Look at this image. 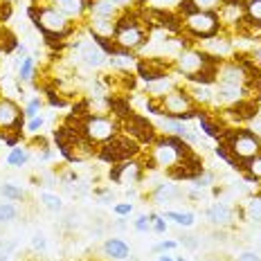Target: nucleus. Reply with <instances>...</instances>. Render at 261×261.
<instances>
[{
  "label": "nucleus",
  "mask_w": 261,
  "mask_h": 261,
  "mask_svg": "<svg viewBox=\"0 0 261 261\" xmlns=\"http://www.w3.org/2000/svg\"><path fill=\"white\" fill-rule=\"evenodd\" d=\"M27 16L32 18V23L36 25V30L43 32V36H61V39H70L72 34H77V23L65 16L59 7H54L52 3H41V5H30L27 7Z\"/></svg>",
  "instance_id": "nucleus-1"
},
{
  "label": "nucleus",
  "mask_w": 261,
  "mask_h": 261,
  "mask_svg": "<svg viewBox=\"0 0 261 261\" xmlns=\"http://www.w3.org/2000/svg\"><path fill=\"white\" fill-rule=\"evenodd\" d=\"M192 144L185 142L178 135H162L151 144V153L149 160L144 162V171H153V169H165L169 171L171 167H176L185 155L192 153Z\"/></svg>",
  "instance_id": "nucleus-2"
},
{
  "label": "nucleus",
  "mask_w": 261,
  "mask_h": 261,
  "mask_svg": "<svg viewBox=\"0 0 261 261\" xmlns=\"http://www.w3.org/2000/svg\"><path fill=\"white\" fill-rule=\"evenodd\" d=\"M221 142L230 149V153L234 155L239 165H246L248 160L261 153V138L254 135L250 128H223Z\"/></svg>",
  "instance_id": "nucleus-3"
},
{
  "label": "nucleus",
  "mask_w": 261,
  "mask_h": 261,
  "mask_svg": "<svg viewBox=\"0 0 261 261\" xmlns=\"http://www.w3.org/2000/svg\"><path fill=\"white\" fill-rule=\"evenodd\" d=\"M119 128H122V122L113 115H95V113H90V115L81 119V133L95 146L111 142L115 135H119Z\"/></svg>",
  "instance_id": "nucleus-4"
},
{
  "label": "nucleus",
  "mask_w": 261,
  "mask_h": 261,
  "mask_svg": "<svg viewBox=\"0 0 261 261\" xmlns=\"http://www.w3.org/2000/svg\"><path fill=\"white\" fill-rule=\"evenodd\" d=\"M140 153H142V144L130 138L128 133H119L111 142L101 144V149L97 151V158L108 162V165H117V162L133 160V158H138Z\"/></svg>",
  "instance_id": "nucleus-5"
},
{
  "label": "nucleus",
  "mask_w": 261,
  "mask_h": 261,
  "mask_svg": "<svg viewBox=\"0 0 261 261\" xmlns=\"http://www.w3.org/2000/svg\"><path fill=\"white\" fill-rule=\"evenodd\" d=\"M182 32H187L189 36H194L198 41L212 39L221 32V16L216 9H207V12L198 9L196 14L182 18Z\"/></svg>",
  "instance_id": "nucleus-6"
},
{
  "label": "nucleus",
  "mask_w": 261,
  "mask_h": 261,
  "mask_svg": "<svg viewBox=\"0 0 261 261\" xmlns=\"http://www.w3.org/2000/svg\"><path fill=\"white\" fill-rule=\"evenodd\" d=\"M160 106H162V113H165L167 117H173V119H180V122H187V119H192L198 115V111H196V104L192 101V97H189L187 88H180V86H176L169 95H165L160 99Z\"/></svg>",
  "instance_id": "nucleus-7"
},
{
  "label": "nucleus",
  "mask_w": 261,
  "mask_h": 261,
  "mask_svg": "<svg viewBox=\"0 0 261 261\" xmlns=\"http://www.w3.org/2000/svg\"><path fill=\"white\" fill-rule=\"evenodd\" d=\"M210 63H221V61H216L214 57L205 54L200 47L189 45L173 59V70H176L178 74H182V79H185V77H189V74H196L198 70H203L205 65H210Z\"/></svg>",
  "instance_id": "nucleus-8"
},
{
  "label": "nucleus",
  "mask_w": 261,
  "mask_h": 261,
  "mask_svg": "<svg viewBox=\"0 0 261 261\" xmlns=\"http://www.w3.org/2000/svg\"><path fill=\"white\" fill-rule=\"evenodd\" d=\"M108 178L117 185H124V187H128V185L135 187V185H140L144 178V165L138 162L135 158L133 160H126V162H117V165H113V169L108 171Z\"/></svg>",
  "instance_id": "nucleus-9"
},
{
  "label": "nucleus",
  "mask_w": 261,
  "mask_h": 261,
  "mask_svg": "<svg viewBox=\"0 0 261 261\" xmlns=\"http://www.w3.org/2000/svg\"><path fill=\"white\" fill-rule=\"evenodd\" d=\"M68 45H72L74 50H77L79 61L84 63L86 68H90V70H99V68H104V65L108 63V54L101 50V47L90 39V36H88V39H81L77 43H70L68 41Z\"/></svg>",
  "instance_id": "nucleus-10"
},
{
  "label": "nucleus",
  "mask_w": 261,
  "mask_h": 261,
  "mask_svg": "<svg viewBox=\"0 0 261 261\" xmlns=\"http://www.w3.org/2000/svg\"><path fill=\"white\" fill-rule=\"evenodd\" d=\"M122 128L124 133H128L133 140H138L140 144H153L158 140V130L155 126L149 122L144 115H138V113H133L130 117H126L122 122Z\"/></svg>",
  "instance_id": "nucleus-11"
},
{
  "label": "nucleus",
  "mask_w": 261,
  "mask_h": 261,
  "mask_svg": "<svg viewBox=\"0 0 261 261\" xmlns=\"http://www.w3.org/2000/svg\"><path fill=\"white\" fill-rule=\"evenodd\" d=\"M203 171H205L203 158L196 153V151H192V153L185 155L176 167H171V169L167 171V176H169L173 182H182V180H192L194 182Z\"/></svg>",
  "instance_id": "nucleus-12"
},
{
  "label": "nucleus",
  "mask_w": 261,
  "mask_h": 261,
  "mask_svg": "<svg viewBox=\"0 0 261 261\" xmlns=\"http://www.w3.org/2000/svg\"><path fill=\"white\" fill-rule=\"evenodd\" d=\"M23 108L16 104L9 97H0V130H16V133H23Z\"/></svg>",
  "instance_id": "nucleus-13"
},
{
  "label": "nucleus",
  "mask_w": 261,
  "mask_h": 261,
  "mask_svg": "<svg viewBox=\"0 0 261 261\" xmlns=\"http://www.w3.org/2000/svg\"><path fill=\"white\" fill-rule=\"evenodd\" d=\"M250 79L248 70L243 68L239 61H227L221 63L216 70V81L219 84H227V86H246Z\"/></svg>",
  "instance_id": "nucleus-14"
},
{
  "label": "nucleus",
  "mask_w": 261,
  "mask_h": 261,
  "mask_svg": "<svg viewBox=\"0 0 261 261\" xmlns=\"http://www.w3.org/2000/svg\"><path fill=\"white\" fill-rule=\"evenodd\" d=\"M200 50L205 54H210V57H214L216 61H223L225 57H230V54L234 52V43L230 39H223L221 34H216V36H212V39L200 41Z\"/></svg>",
  "instance_id": "nucleus-15"
},
{
  "label": "nucleus",
  "mask_w": 261,
  "mask_h": 261,
  "mask_svg": "<svg viewBox=\"0 0 261 261\" xmlns=\"http://www.w3.org/2000/svg\"><path fill=\"white\" fill-rule=\"evenodd\" d=\"M248 90L246 86H227V84H219V88L214 90V104L221 108H227L237 101L246 99Z\"/></svg>",
  "instance_id": "nucleus-16"
},
{
  "label": "nucleus",
  "mask_w": 261,
  "mask_h": 261,
  "mask_svg": "<svg viewBox=\"0 0 261 261\" xmlns=\"http://www.w3.org/2000/svg\"><path fill=\"white\" fill-rule=\"evenodd\" d=\"M207 221L214 227H230L234 223V210L230 207L227 203H212L207 207Z\"/></svg>",
  "instance_id": "nucleus-17"
},
{
  "label": "nucleus",
  "mask_w": 261,
  "mask_h": 261,
  "mask_svg": "<svg viewBox=\"0 0 261 261\" xmlns=\"http://www.w3.org/2000/svg\"><path fill=\"white\" fill-rule=\"evenodd\" d=\"M54 7H59L70 20H81L90 9V0H54Z\"/></svg>",
  "instance_id": "nucleus-18"
},
{
  "label": "nucleus",
  "mask_w": 261,
  "mask_h": 261,
  "mask_svg": "<svg viewBox=\"0 0 261 261\" xmlns=\"http://www.w3.org/2000/svg\"><path fill=\"white\" fill-rule=\"evenodd\" d=\"M90 36L101 39H115V18H101V16H88Z\"/></svg>",
  "instance_id": "nucleus-19"
},
{
  "label": "nucleus",
  "mask_w": 261,
  "mask_h": 261,
  "mask_svg": "<svg viewBox=\"0 0 261 261\" xmlns=\"http://www.w3.org/2000/svg\"><path fill=\"white\" fill-rule=\"evenodd\" d=\"M101 250H104V254H106L108 259H113V261H126L130 257L128 243L124 241V239H119V237L106 239L104 246H101Z\"/></svg>",
  "instance_id": "nucleus-20"
},
{
  "label": "nucleus",
  "mask_w": 261,
  "mask_h": 261,
  "mask_svg": "<svg viewBox=\"0 0 261 261\" xmlns=\"http://www.w3.org/2000/svg\"><path fill=\"white\" fill-rule=\"evenodd\" d=\"M151 196H153V200L158 205H162V207H165L167 203H173V200L180 198L182 189L178 187V185H173V180L171 182H160V185H155V187H153Z\"/></svg>",
  "instance_id": "nucleus-21"
},
{
  "label": "nucleus",
  "mask_w": 261,
  "mask_h": 261,
  "mask_svg": "<svg viewBox=\"0 0 261 261\" xmlns=\"http://www.w3.org/2000/svg\"><path fill=\"white\" fill-rule=\"evenodd\" d=\"M176 79L173 77H162V79H155V81H149V84H144V92L146 97H153V99H162L165 95H169V92L176 88Z\"/></svg>",
  "instance_id": "nucleus-22"
},
{
  "label": "nucleus",
  "mask_w": 261,
  "mask_h": 261,
  "mask_svg": "<svg viewBox=\"0 0 261 261\" xmlns=\"http://www.w3.org/2000/svg\"><path fill=\"white\" fill-rule=\"evenodd\" d=\"M192 97V101L196 106H212L214 104V90L212 86H205V84H187L185 86Z\"/></svg>",
  "instance_id": "nucleus-23"
},
{
  "label": "nucleus",
  "mask_w": 261,
  "mask_h": 261,
  "mask_svg": "<svg viewBox=\"0 0 261 261\" xmlns=\"http://www.w3.org/2000/svg\"><path fill=\"white\" fill-rule=\"evenodd\" d=\"M88 16H101V18H117L119 9L111 0H90Z\"/></svg>",
  "instance_id": "nucleus-24"
},
{
  "label": "nucleus",
  "mask_w": 261,
  "mask_h": 261,
  "mask_svg": "<svg viewBox=\"0 0 261 261\" xmlns=\"http://www.w3.org/2000/svg\"><path fill=\"white\" fill-rule=\"evenodd\" d=\"M5 162H7L9 167H23L30 162V149H25V146H12V151L7 153L5 158Z\"/></svg>",
  "instance_id": "nucleus-25"
},
{
  "label": "nucleus",
  "mask_w": 261,
  "mask_h": 261,
  "mask_svg": "<svg viewBox=\"0 0 261 261\" xmlns=\"http://www.w3.org/2000/svg\"><path fill=\"white\" fill-rule=\"evenodd\" d=\"M165 219L173 221V223H176V225H180V227H192L194 223H196V214H194V212L167 210V212H165Z\"/></svg>",
  "instance_id": "nucleus-26"
},
{
  "label": "nucleus",
  "mask_w": 261,
  "mask_h": 261,
  "mask_svg": "<svg viewBox=\"0 0 261 261\" xmlns=\"http://www.w3.org/2000/svg\"><path fill=\"white\" fill-rule=\"evenodd\" d=\"M34 70H36V59L27 54V57H23V61H20L18 79L20 81H32V79H34Z\"/></svg>",
  "instance_id": "nucleus-27"
},
{
  "label": "nucleus",
  "mask_w": 261,
  "mask_h": 261,
  "mask_svg": "<svg viewBox=\"0 0 261 261\" xmlns=\"http://www.w3.org/2000/svg\"><path fill=\"white\" fill-rule=\"evenodd\" d=\"M243 169L248 171L246 180H250V182H259V180H261V153H259V155H254L252 160H248L246 165H243Z\"/></svg>",
  "instance_id": "nucleus-28"
},
{
  "label": "nucleus",
  "mask_w": 261,
  "mask_h": 261,
  "mask_svg": "<svg viewBox=\"0 0 261 261\" xmlns=\"http://www.w3.org/2000/svg\"><path fill=\"white\" fill-rule=\"evenodd\" d=\"M39 200L43 203V207L50 210V212H61L63 210L61 196H57V194H52V192H41V198Z\"/></svg>",
  "instance_id": "nucleus-29"
},
{
  "label": "nucleus",
  "mask_w": 261,
  "mask_h": 261,
  "mask_svg": "<svg viewBox=\"0 0 261 261\" xmlns=\"http://www.w3.org/2000/svg\"><path fill=\"white\" fill-rule=\"evenodd\" d=\"M0 194H3L7 200H12V203L25 198V192L18 187V185H14V182H5V185H0Z\"/></svg>",
  "instance_id": "nucleus-30"
},
{
  "label": "nucleus",
  "mask_w": 261,
  "mask_h": 261,
  "mask_svg": "<svg viewBox=\"0 0 261 261\" xmlns=\"http://www.w3.org/2000/svg\"><path fill=\"white\" fill-rule=\"evenodd\" d=\"M16 216H18V207H16L12 200H7V203H0V225L16 221Z\"/></svg>",
  "instance_id": "nucleus-31"
},
{
  "label": "nucleus",
  "mask_w": 261,
  "mask_h": 261,
  "mask_svg": "<svg viewBox=\"0 0 261 261\" xmlns=\"http://www.w3.org/2000/svg\"><path fill=\"white\" fill-rule=\"evenodd\" d=\"M246 216H248V221H252V223H261V196L248 200V205H246Z\"/></svg>",
  "instance_id": "nucleus-32"
},
{
  "label": "nucleus",
  "mask_w": 261,
  "mask_h": 261,
  "mask_svg": "<svg viewBox=\"0 0 261 261\" xmlns=\"http://www.w3.org/2000/svg\"><path fill=\"white\" fill-rule=\"evenodd\" d=\"M246 14L254 25H261V0H246Z\"/></svg>",
  "instance_id": "nucleus-33"
},
{
  "label": "nucleus",
  "mask_w": 261,
  "mask_h": 261,
  "mask_svg": "<svg viewBox=\"0 0 261 261\" xmlns=\"http://www.w3.org/2000/svg\"><path fill=\"white\" fill-rule=\"evenodd\" d=\"M214 153H216V158H221L223 162H227V165H230L232 169H241V165H239V162L234 160V155L230 153V149H227V146L223 144V142H221V144L214 149Z\"/></svg>",
  "instance_id": "nucleus-34"
},
{
  "label": "nucleus",
  "mask_w": 261,
  "mask_h": 261,
  "mask_svg": "<svg viewBox=\"0 0 261 261\" xmlns=\"http://www.w3.org/2000/svg\"><path fill=\"white\" fill-rule=\"evenodd\" d=\"M151 232H155V234H165L167 232V219L160 214H155V212H151Z\"/></svg>",
  "instance_id": "nucleus-35"
},
{
  "label": "nucleus",
  "mask_w": 261,
  "mask_h": 261,
  "mask_svg": "<svg viewBox=\"0 0 261 261\" xmlns=\"http://www.w3.org/2000/svg\"><path fill=\"white\" fill-rule=\"evenodd\" d=\"M39 113H41V99L34 97V99L23 108V115H25V119H32V117H39Z\"/></svg>",
  "instance_id": "nucleus-36"
},
{
  "label": "nucleus",
  "mask_w": 261,
  "mask_h": 261,
  "mask_svg": "<svg viewBox=\"0 0 261 261\" xmlns=\"http://www.w3.org/2000/svg\"><path fill=\"white\" fill-rule=\"evenodd\" d=\"M133 227H135V232H142V234L151 232V216H149V214L138 216V219L133 221Z\"/></svg>",
  "instance_id": "nucleus-37"
},
{
  "label": "nucleus",
  "mask_w": 261,
  "mask_h": 261,
  "mask_svg": "<svg viewBox=\"0 0 261 261\" xmlns=\"http://www.w3.org/2000/svg\"><path fill=\"white\" fill-rule=\"evenodd\" d=\"M194 185H196V189H207L210 185H214V173L205 169V171L194 180Z\"/></svg>",
  "instance_id": "nucleus-38"
},
{
  "label": "nucleus",
  "mask_w": 261,
  "mask_h": 261,
  "mask_svg": "<svg viewBox=\"0 0 261 261\" xmlns=\"http://www.w3.org/2000/svg\"><path fill=\"white\" fill-rule=\"evenodd\" d=\"M32 248L36 250V252H45V248H47V239L43 232H36L34 237H32Z\"/></svg>",
  "instance_id": "nucleus-39"
},
{
  "label": "nucleus",
  "mask_w": 261,
  "mask_h": 261,
  "mask_svg": "<svg viewBox=\"0 0 261 261\" xmlns=\"http://www.w3.org/2000/svg\"><path fill=\"white\" fill-rule=\"evenodd\" d=\"M178 248V241L176 239H165V241L155 243L153 246V252H169V250H176Z\"/></svg>",
  "instance_id": "nucleus-40"
},
{
  "label": "nucleus",
  "mask_w": 261,
  "mask_h": 261,
  "mask_svg": "<svg viewBox=\"0 0 261 261\" xmlns=\"http://www.w3.org/2000/svg\"><path fill=\"white\" fill-rule=\"evenodd\" d=\"M130 212H133V203H130V200H126V203L113 205V214H115V216H128Z\"/></svg>",
  "instance_id": "nucleus-41"
},
{
  "label": "nucleus",
  "mask_w": 261,
  "mask_h": 261,
  "mask_svg": "<svg viewBox=\"0 0 261 261\" xmlns=\"http://www.w3.org/2000/svg\"><path fill=\"white\" fill-rule=\"evenodd\" d=\"M43 124H45V119H43L41 115H39V117H32L30 122H27L25 130H27L30 135H34V133H39V128H43Z\"/></svg>",
  "instance_id": "nucleus-42"
},
{
  "label": "nucleus",
  "mask_w": 261,
  "mask_h": 261,
  "mask_svg": "<svg viewBox=\"0 0 261 261\" xmlns=\"http://www.w3.org/2000/svg\"><path fill=\"white\" fill-rule=\"evenodd\" d=\"M178 246H185L187 250H198V239L192 237V234H185V237H180Z\"/></svg>",
  "instance_id": "nucleus-43"
},
{
  "label": "nucleus",
  "mask_w": 261,
  "mask_h": 261,
  "mask_svg": "<svg viewBox=\"0 0 261 261\" xmlns=\"http://www.w3.org/2000/svg\"><path fill=\"white\" fill-rule=\"evenodd\" d=\"M47 101H50V106H54V108L68 106V101H65L63 97H57V92H52V90H47Z\"/></svg>",
  "instance_id": "nucleus-44"
},
{
  "label": "nucleus",
  "mask_w": 261,
  "mask_h": 261,
  "mask_svg": "<svg viewBox=\"0 0 261 261\" xmlns=\"http://www.w3.org/2000/svg\"><path fill=\"white\" fill-rule=\"evenodd\" d=\"M113 5H115V7L119 9V12H122V9H130V7H138L140 3H142V0H111Z\"/></svg>",
  "instance_id": "nucleus-45"
},
{
  "label": "nucleus",
  "mask_w": 261,
  "mask_h": 261,
  "mask_svg": "<svg viewBox=\"0 0 261 261\" xmlns=\"http://www.w3.org/2000/svg\"><path fill=\"white\" fill-rule=\"evenodd\" d=\"M196 7L203 9V12H207V9H216V5L221 3V0H194Z\"/></svg>",
  "instance_id": "nucleus-46"
},
{
  "label": "nucleus",
  "mask_w": 261,
  "mask_h": 261,
  "mask_svg": "<svg viewBox=\"0 0 261 261\" xmlns=\"http://www.w3.org/2000/svg\"><path fill=\"white\" fill-rule=\"evenodd\" d=\"M237 261H261L259 257V252H252V250H246V252H241L239 254V259Z\"/></svg>",
  "instance_id": "nucleus-47"
},
{
  "label": "nucleus",
  "mask_w": 261,
  "mask_h": 261,
  "mask_svg": "<svg viewBox=\"0 0 261 261\" xmlns=\"http://www.w3.org/2000/svg\"><path fill=\"white\" fill-rule=\"evenodd\" d=\"M248 128L252 130L254 135H259V138H261V115H257V117L250 119V126H248Z\"/></svg>",
  "instance_id": "nucleus-48"
},
{
  "label": "nucleus",
  "mask_w": 261,
  "mask_h": 261,
  "mask_svg": "<svg viewBox=\"0 0 261 261\" xmlns=\"http://www.w3.org/2000/svg\"><path fill=\"white\" fill-rule=\"evenodd\" d=\"M16 248V243L12 241V243H9V246L7 248H5V250H0V261H7L9 259V254H12V250Z\"/></svg>",
  "instance_id": "nucleus-49"
},
{
  "label": "nucleus",
  "mask_w": 261,
  "mask_h": 261,
  "mask_svg": "<svg viewBox=\"0 0 261 261\" xmlns=\"http://www.w3.org/2000/svg\"><path fill=\"white\" fill-rule=\"evenodd\" d=\"M158 261H176V259H173V257H169V254H167V252H162L160 257H158Z\"/></svg>",
  "instance_id": "nucleus-50"
},
{
  "label": "nucleus",
  "mask_w": 261,
  "mask_h": 261,
  "mask_svg": "<svg viewBox=\"0 0 261 261\" xmlns=\"http://www.w3.org/2000/svg\"><path fill=\"white\" fill-rule=\"evenodd\" d=\"M205 261H221V259H219V257H207Z\"/></svg>",
  "instance_id": "nucleus-51"
},
{
  "label": "nucleus",
  "mask_w": 261,
  "mask_h": 261,
  "mask_svg": "<svg viewBox=\"0 0 261 261\" xmlns=\"http://www.w3.org/2000/svg\"><path fill=\"white\" fill-rule=\"evenodd\" d=\"M176 261H187V259H185V257H176Z\"/></svg>",
  "instance_id": "nucleus-52"
},
{
  "label": "nucleus",
  "mask_w": 261,
  "mask_h": 261,
  "mask_svg": "<svg viewBox=\"0 0 261 261\" xmlns=\"http://www.w3.org/2000/svg\"><path fill=\"white\" fill-rule=\"evenodd\" d=\"M0 250H3V239H0Z\"/></svg>",
  "instance_id": "nucleus-53"
}]
</instances>
